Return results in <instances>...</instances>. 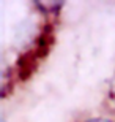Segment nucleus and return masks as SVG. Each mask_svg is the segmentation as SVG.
Segmentation results:
<instances>
[{
	"mask_svg": "<svg viewBox=\"0 0 115 122\" xmlns=\"http://www.w3.org/2000/svg\"><path fill=\"white\" fill-rule=\"evenodd\" d=\"M87 122H110L109 119H102V117H95V119H88Z\"/></svg>",
	"mask_w": 115,
	"mask_h": 122,
	"instance_id": "1",
	"label": "nucleus"
}]
</instances>
